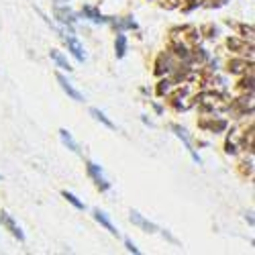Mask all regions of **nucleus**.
Returning <instances> with one entry per match:
<instances>
[{"instance_id": "1", "label": "nucleus", "mask_w": 255, "mask_h": 255, "mask_svg": "<svg viewBox=\"0 0 255 255\" xmlns=\"http://www.w3.org/2000/svg\"><path fill=\"white\" fill-rule=\"evenodd\" d=\"M86 169H88V176L94 180V184H96V188H98V190H102V192H106V190H111V184L106 182V178H104V174H102V167H100L98 163L88 161V163H86Z\"/></svg>"}, {"instance_id": "2", "label": "nucleus", "mask_w": 255, "mask_h": 255, "mask_svg": "<svg viewBox=\"0 0 255 255\" xmlns=\"http://www.w3.org/2000/svg\"><path fill=\"white\" fill-rule=\"evenodd\" d=\"M198 102H200L202 109H223V106H225L223 96L215 94V92H202L198 96Z\"/></svg>"}, {"instance_id": "3", "label": "nucleus", "mask_w": 255, "mask_h": 255, "mask_svg": "<svg viewBox=\"0 0 255 255\" xmlns=\"http://www.w3.org/2000/svg\"><path fill=\"white\" fill-rule=\"evenodd\" d=\"M63 41H66V45H68V51H70L78 61H84V59H86L84 47L80 45V41H78L74 35H63Z\"/></svg>"}, {"instance_id": "4", "label": "nucleus", "mask_w": 255, "mask_h": 255, "mask_svg": "<svg viewBox=\"0 0 255 255\" xmlns=\"http://www.w3.org/2000/svg\"><path fill=\"white\" fill-rule=\"evenodd\" d=\"M0 225H4L18 241H25V233L20 231V227L14 223V219H12L10 215H6V212H0Z\"/></svg>"}, {"instance_id": "5", "label": "nucleus", "mask_w": 255, "mask_h": 255, "mask_svg": "<svg viewBox=\"0 0 255 255\" xmlns=\"http://www.w3.org/2000/svg\"><path fill=\"white\" fill-rule=\"evenodd\" d=\"M172 131L178 135V139H182L184 141V145H186V149L190 151V155H192V159L196 161V163H202V159H200V155L194 151V147H192V143H190V137L186 135V131L182 129V127H178V125H172Z\"/></svg>"}, {"instance_id": "6", "label": "nucleus", "mask_w": 255, "mask_h": 255, "mask_svg": "<svg viewBox=\"0 0 255 255\" xmlns=\"http://www.w3.org/2000/svg\"><path fill=\"white\" fill-rule=\"evenodd\" d=\"M57 82H59L61 90L66 92V94H68V96H70L72 100H78V102H82V100H84V96H82V94H80V92H78V90H76V88L72 86V82H68V78H66V76L57 74Z\"/></svg>"}, {"instance_id": "7", "label": "nucleus", "mask_w": 255, "mask_h": 255, "mask_svg": "<svg viewBox=\"0 0 255 255\" xmlns=\"http://www.w3.org/2000/svg\"><path fill=\"white\" fill-rule=\"evenodd\" d=\"M131 223H133V225H137L139 229L147 231V233H155V231H159V229H157V225L149 223V221H147L143 215H139L137 210H133V212H131Z\"/></svg>"}, {"instance_id": "8", "label": "nucleus", "mask_w": 255, "mask_h": 255, "mask_svg": "<svg viewBox=\"0 0 255 255\" xmlns=\"http://www.w3.org/2000/svg\"><path fill=\"white\" fill-rule=\"evenodd\" d=\"M82 14L86 16L88 20H92L94 25H104V23H109V16H102L100 10L94 8V6H84V8H82Z\"/></svg>"}, {"instance_id": "9", "label": "nucleus", "mask_w": 255, "mask_h": 255, "mask_svg": "<svg viewBox=\"0 0 255 255\" xmlns=\"http://www.w3.org/2000/svg\"><path fill=\"white\" fill-rule=\"evenodd\" d=\"M94 221L96 223H100V227H104L106 231H109L111 233V235H119V231H117V227L111 223V219L109 217H106V212H102V210H94Z\"/></svg>"}, {"instance_id": "10", "label": "nucleus", "mask_w": 255, "mask_h": 255, "mask_svg": "<svg viewBox=\"0 0 255 255\" xmlns=\"http://www.w3.org/2000/svg\"><path fill=\"white\" fill-rule=\"evenodd\" d=\"M59 137H61V143L68 147V149H72L74 153H82V149H80V145H78V141L72 137V133L70 131H66V129H59Z\"/></svg>"}, {"instance_id": "11", "label": "nucleus", "mask_w": 255, "mask_h": 255, "mask_svg": "<svg viewBox=\"0 0 255 255\" xmlns=\"http://www.w3.org/2000/svg\"><path fill=\"white\" fill-rule=\"evenodd\" d=\"M55 16L61 20L63 25H70V27H72V25L76 23V14H74L70 8H61V6H57V8H55Z\"/></svg>"}, {"instance_id": "12", "label": "nucleus", "mask_w": 255, "mask_h": 255, "mask_svg": "<svg viewBox=\"0 0 255 255\" xmlns=\"http://www.w3.org/2000/svg\"><path fill=\"white\" fill-rule=\"evenodd\" d=\"M49 55H51V59L57 63V68H61V70H68V72H72V66L68 63V59H66V55H63L61 51H57V49H51L49 51Z\"/></svg>"}, {"instance_id": "13", "label": "nucleus", "mask_w": 255, "mask_h": 255, "mask_svg": "<svg viewBox=\"0 0 255 255\" xmlns=\"http://www.w3.org/2000/svg\"><path fill=\"white\" fill-rule=\"evenodd\" d=\"M115 53H117L119 59H123V57L127 55V37H125L123 33L117 35V41H115Z\"/></svg>"}, {"instance_id": "14", "label": "nucleus", "mask_w": 255, "mask_h": 255, "mask_svg": "<svg viewBox=\"0 0 255 255\" xmlns=\"http://www.w3.org/2000/svg\"><path fill=\"white\" fill-rule=\"evenodd\" d=\"M247 66H251V61H249V63H247L245 59H231V61H229V70H231L233 74H241V72H245Z\"/></svg>"}, {"instance_id": "15", "label": "nucleus", "mask_w": 255, "mask_h": 255, "mask_svg": "<svg viewBox=\"0 0 255 255\" xmlns=\"http://www.w3.org/2000/svg\"><path fill=\"white\" fill-rule=\"evenodd\" d=\"M90 115H92V117H94L98 123H102L104 127H109V129H115V123H113L109 117H106L102 111H98V109H90Z\"/></svg>"}, {"instance_id": "16", "label": "nucleus", "mask_w": 255, "mask_h": 255, "mask_svg": "<svg viewBox=\"0 0 255 255\" xmlns=\"http://www.w3.org/2000/svg\"><path fill=\"white\" fill-rule=\"evenodd\" d=\"M61 196H63V198H66V200H68V202H70L72 206H76L78 210H84V208H86V204H84V202H82V200H80V198H78L76 194L68 192V190H63V192H61Z\"/></svg>"}, {"instance_id": "17", "label": "nucleus", "mask_w": 255, "mask_h": 255, "mask_svg": "<svg viewBox=\"0 0 255 255\" xmlns=\"http://www.w3.org/2000/svg\"><path fill=\"white\" fill-rule=\"evenodd\" d=\"M172 84L174 82H169V80H163V82H159V86H157V92L159 94H169V92H172Z\"/></svg>"}, {"instance_id": "18", "label": "nucleus", "mask_w": 255, "mask_h": 255, "mask_svg": "<svg viewBox=\"0 0 255 255\" xmlns=\"http://www.w3.org/2000/svg\"><path fill=\"white\" fill-rule=\"evenodd\" d=\"M241 33H243L245 39L249 37V41H253V27H245V25H243V27H241Z\"/></svg>"}, {"instance_id": "19", "label": "nucleus", "mask_w": 255, "mask_h": 255, "mask_svg": "<svg viewBox=\"0 0 255 255\" xmlns=\"http://www.w3.org/2000/svg\"><path fill=\"white\" fill-rule=\"evenodd\" d=\"M125 247H127V249H129L131 253H139V249L135 247V243H133V241H131L129 237H127V239H125Z\"/></svg>"}, {"instance_id": "20", "label": "nucleus", "mask_w": 255, "mask_h": 255, "mask_svg": "<svg viewBox=\"0 0 255 255\" xmlns=\"http://www.w3.org/2000/svg\"><path fill=\"white\" fill-rule=\"evenodd\" d=\"M59 2H66V0H59Z\"/></svg>"}, {"instance_id": "21", "label": "nucleus", "mask_w": 255, "mask_h": 255, "mask_svg": "<svg viewBox=\"0 0 255 255\" xmlns=\"http://www.w3.org/2000/svg\"><path fill=\"white\" fill-rule=\"evenodd\" d=\"M0 178H2V176H0Z\"/></svg>"}]
</instances>
